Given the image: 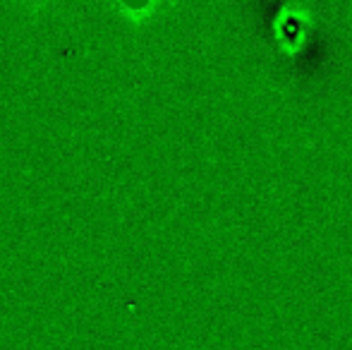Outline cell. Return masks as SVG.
<instances>
[{"instance_id":"cell-1","label":"cell","mask_w":352,"mask_h":350,"mask_svg":"<svg viewBox=\"0 0 352 350\" xmlns=\"http://www.w3.org/2000/svg\"><path fill=\"white\" fill-rule=\"evenodd\" d=\"M10 5H14V8H19L24 14H29V17H38V14H43L48 8H51V0H12Z\"/></svg>"}]
</instances>
